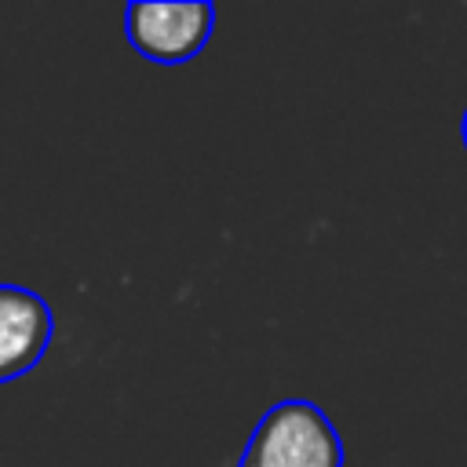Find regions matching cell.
<instances>
[{
  "instance_id": "1",
  "label": "cell",
  "mask_w": 467,
  "mask_h": 467,
  "mask_svg": "<svg viewBox=\"0 0 467 467\" xmlns=\"http://www.w3.org/2000/svg\"><path fill=\"white\" fill-rule=\"evenodd\" d=\"M241 467H343V449L317 405L281 401L252 431Z\"/></svg>"
},
{
  "instance_id": "2",
  "label": "cell",
  "mask_w": 467,
  "mask_h": 467,
  "mask_svg": "<svg viewBox=\"0 0 467 467\" xmlns=\"http://www.w3.org/2000/svg\"><path fill=\"white\" fill-rule=\"evenodd\" d=\"M128 40L150 62H186L193 58L212 33L208 4H131L124 15Z\"/></svg>"
},
{
  "instance_id": "3",
  "label": "cell",
  "mask_w": 467,
  "mask_h": 467,
  "mask_svg": "<svg viewBox=\"0 0 467 467\" xmlns=\"http://www.w3.org/2000/svg\"><path fill=\"white\" fill-rule=\"evenodd\" d=\"M55 332L51 306L26 285H0V383L26 376Z\"/></svg>"
},
{
  "instance_id": "4",
  "label": "cell",
  "mask_w": 467,
  "mask_h": 467,
  "mask_svg": "<svg viewBox=\"0 0 467 467\" xmlns=\"http://www.w3.org/2000/svg\"><path fill=\"white\" fill-rule=\"evenodd\" d=\"M463 142H467V113H463Z\"/></svg>"
}]
</instances>
